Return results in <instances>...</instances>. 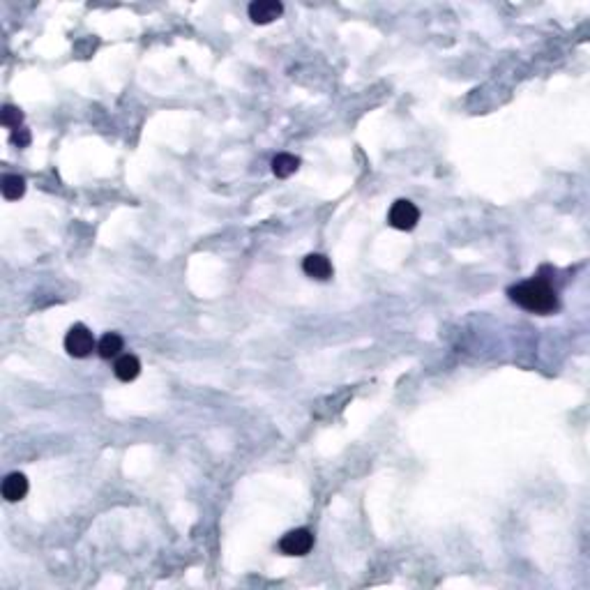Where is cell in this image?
<instances>
[{"label":"cell","mask_w":590,"mask_h":590,"mask_svg":"<svg viewBox=\"0 0 590 590\" xmlns=\"http://www.w3.org/2000/svg\"><path fill=\"white\" fill-rule=\"evenodd\" d=\"M387 222L397 231H413L419 222V210L415 203L406 201V198H399V201L392 203L387 213Z\"/></svg>","instance_id":"cell-2"},{"label":"cell","mask_w":590,"mask_h":590,"mask_svg":"<svg viewBox=\"0 0 590 590\" xmlns=\"http://www.w3.org/2000/svg\"><path fill=\"white\" fill-rule=\"evenodd\" d=\"M0 189H3V196L7 201H16L26 192V180L21 176H5L3 183H0Z\"/></svg>","instance_id":"cell-11"},{"label":"cell","mask_w":590,"mask_h":590,"mask_svg":"<svg viewBox=\"0 0 590 590\" xmlns=\"http://www.w3.org/2000/svg\"><path fill=\"white\" fill-rule=\"evenodd\" d=\"M300 168V159L295 155H288V153H282L273 159V173L277 178H288L293 176Z\"/></svg>","instance_id":"cell-10"},{"label":"cell","mask_w":590,"mask_h":590,"mask_svg":"<svg viewBox=\"0 0 590 590\" xmlns=\"http://www.w3.org/2000/svg\"><path fill=\"white\" fill-rule=\"evenodd\" d=\"M28 494V479L24 473H9L5 479H3V498L9 503H16L26 498Z\"/></svg>","instance_id":"cell-7"},{"label":"cell","mask_w":590,"mask_h":590,"mask_svg":"<svg viewBox=\"0 0 590 590\" xmlns=\"http://www.w3.org/2000/svg\"><path fill=\"white\" fill-rule=\"evenodd\" d=\"M113 374L118 381H123V383H129V381H134V378L141 374V362H138V357L136 355H120L116 360V367H113Z\"/></svg>","instance_id":"cell-8"},{"label":"cell","mask_w":590,"mask_h":590,"mask_svg":"<svg viewBox=\"0 0 590 590\" xmlns=\"http://www.w3.org/2000/svg\"><path fill=\"white\" fill-rule=\"evenodd\" d=\"M282 12H284V5L277 3V0H254V3L249 5V19L258 26L273 24L275 19L282 16Z\"/></svg>","instance_id":"cell-5"},{"label":"cell","mask_w":590,"mask_h":590,"mask_svg":"<svg viewBox=\"0 0 590 590\" xmlns=\"http://www.w3.org/2000/svg\"><path fill=\"white\" fill-rule=\"evenodd\" d=\"M0 120H3V125H5V127L19 129V125H21V120H24V113L19 111L16 106L7 104V106L3 108V116H0Z\"/></svg>","instance_id":"cell-12"},{"label":"cell","mask_w":590,"mask_h":590,"mask_svg":"<svg viewBox=\"0 0 590 590\" xmlns=\"http://www.w3.org/2000/svg\"><path fill=\"white\" fill-rule=\"evenodd\" d=\"M509 297L519 307H524L533 314H549L558 307L556 291L544 279H528V282L512 286L509 288Z\"/></svg>","instance_id":"cell-1"},{"label":"cell","mask_w":590,"mask_h":590,"mask_svg":"<svg viewBox=\"0 0 590 590\" xmlns=\"http://www.w3.org/2000/svg\"><path fill=\"white\" fill-rule=\"evenodd\" d=\"M123 337H120L118 332H108L104 335L102 339H99V344H97V353L102 355L104 360H111V357H118L120 351H123Z\"/></svg>","instance_id":"cell-9"},{"label":"cell","mask_w":590,"mask_h":590,"mask_svg":"<svg viewBox=\"0 0 590 590\" xmlns=\"http://www.w3.org/2000/svg\"><path fill=\"white\" fill-rule=\"evenodd\" d=\"M302 270H305L307 277L321 279V282L332 277V263H330V258L323 256V254H309L302 261Z\"/></svg>","instance_id":"cell-6"},{"label":"cell","mask_w":590,"mask_h":590,"mask_svg":"<svg viewBox=\"0 0 590 590\" xmlns=\"http://www.w3.org/2000/svg\"><path fill=\"white\" fill-rule=\"evenodd\" d=\"M65 351L72 355V357H88L90 353L95 351V337L93 332L81 325V323H76L69 327V332L65 337Z\"/></svg>","instance_id":"cell-3"},{"label":"cell","mask_w":590,"mask_h":590,"mask_svg":"<svg viewBox=\"0 0 590 590\" xmlns=\"http://www.w3.org/2000/svg\"><path fill=\"white\" fill-rule=\"evenodd\" d=\"M314 546V535L307 528H295V531L286 533L282 539H279V549L286 556H305L312 551Z\"/></svg>","instance_id":"cell-4"}]
</instances>
